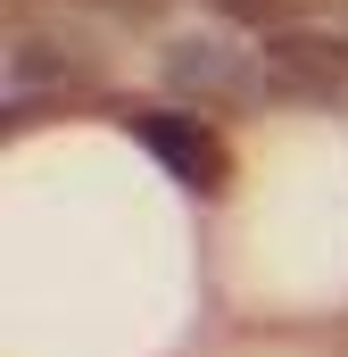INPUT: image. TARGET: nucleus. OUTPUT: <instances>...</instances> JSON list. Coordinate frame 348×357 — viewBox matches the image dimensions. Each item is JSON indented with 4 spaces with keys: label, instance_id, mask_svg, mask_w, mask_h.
<instances>
[{
    "label": "nucleus",
    "instance_id": "obj_1",
    "mask_svg": "<svg viewBox=\"0 0 348 357\" xmlns=\"http://www.w3.org/2000/svg\"><path fill=\"white\" fill-rule=\"evenodd\" d=\"M166 84L182 100H199V108H241V100H265L282 75L258 50H232L216 33H182V42H166Z\"/></svg>",
    "mask_w": 348,
    "mask_h": 357
},
{
    "label": "nucleus",
    "instance_id": "obj_2",
    "mask_svg": "<svg viewBox=\"0 0 348 357\" xmlns=\"http://www.w3.org/2000/svg\"><path fill=\"white\" fill-rule=\"evenodd\" d=\"M125 125H133V142H141V150H150L182 191H199V199H216V191H224L232 158H224L216 125H199V116H182V108H133Z\"/></svg>",
    "mask_w": 348,
    "mask_h": 357
},
{
    "label": "nucleus",
    "instance_id": "obj_3",
    "mask_svg": "<svg viewBox=\"0 0 348 357\" xmlns=\"http://www.w3.org/2000/svg\"><path fill=\"white\" fill-rule=\"evenodd\" d=\"M91 75V50L84 42H50V33H33V42H17L8 50V100H33V91H67Z\"/></svg>",
    "mask_w": 348,
    "mask_h": 357
},
{
    "label": "nucleus",
    "instance_id": "obj_4",
    "mask_svg": "<svg viewBox=\"0 0 348 357\" xmlns=\"http://www.w3.org/2000/svg\"><path fill=\"white\" fill-rule=\"evenodd\" d=\"M207 8H224L232 25H258V33H290L307 0H207Z\"/></svg>",
    "mask_w": 348,
    "mask_h": 357
}]
</instances>
